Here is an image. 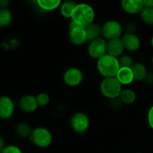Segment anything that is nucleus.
I'll use <instances>...</instances> for the list:
<instances>
[{
  "label": "nucleus",
  "instance_id": "nucleus-2",
  "mask_svg": "<svg viewBox=\"0 0 153 153\" xmlns=\"http://www.w3.org/2000/svg\"><path fill=\"white\" fill-rule=\"evenodd\" d=\"M97 68L98 73L103 78L116 77L120 66L118 58L106 54L97 60Z\"/></svg>",
  "mask_w": 153,
  "mask_h": 153
},
{
  "label": "nucleus",
  "instance_id": "nucleus-10",
  "mask_svg": "<svg viewBox=\"0 0 153 153\" xmlns=\"http://www.w3.org/2000/svg\"><path fill=\"white\" fill-rule=\"evenodd\" d=\"M18 107L24 113L31 114L36 111L39 105L35 96L26 94L20 97L18 101Z\"/></svg>",
  "mask_w": 153,
  "mask_h": 153
},
{
  "label": "nucleus",
  "instance_id": "nucleus-1",
  "mask_svg": "<svg viewBox=\"0 0 153 153\" xmlns=\"http://www.w3.org/2000/svg\"><path fill=\"white\" fill-rule=\"evenodd\" d=\"M95 11L94 7L87 3H78L71 17V22L82 27H87L94 22Z\"/></svg>",
  "mask_w": 153,
  "mask_h": 153
},
{
  "label": "nucleus",
  "instance_id": "nucleus-4",
  "mask_svg": "<svg viewBox=\"0 0 153 153\" xmlns=\"http://www.w3.org/2000/svg\"><path fill=\"white\" fill-rule=\"evenodd\" d=\"M30 140L39 148L49 147L53 141V135L48 128L37 127L33 129Z\"/></svg>",
  "mask_w": 153,
  "mask_h": 153
},
{
  "label": "nucleus",
  "instance_id": "nucleus-18",
  "mask_svg": "<svg viewBox=\"0 0 153 153\" xmlns=\"http://www.w3.org/2000/svg\"><path fill=\"white\" fill-rule=\"evenodd\" d=\"M85 31L88 41L91 42L102 37V26L95 22L85 27Z\"/></svg>",
  "mask_w": 153,
  "mask_h": 153
},
{
  "label": "nucleus",
  "instance_id": "nucleus-7",
  "mask_svg": "<svg viewBox=\"0 0 153 153\" xmlns=\"http://www.w3.org/2000/svg\"><path fill=\"white\" fill-rule=\"evenodd\" d=\"M88 53L91 58L99 60L107 54V40L102 37L89 42Z\"/></svg>",
  "mask_w": 153,
  "mask_h": 153
},
{
  "label": "nucleus",
  "instance_id": "nucleus-28",
  "mask_svg": "<svg viewBox=\"0 0 153 153\" xmlns=\"http://www.w3.org/2000/svg\"><path fill=\"white\" fill-rule=\"evenodd\" d=\"M126 33H134L135 31V24L132 22H128V23L126 25Z\"/></svg>",
  "mask_w": 153,
  "mask_h": 153
},
{
  "label": "nucleus",
  "instance_id": "nucleus-36",
  "mask_svg": "<svg viewBox=\"0 0 153 153\" xmlns=\"http://www.w3.org/2000/svg\"><path fill=\"white\" fill-rule=\"evenodd\" d=\"M152 64H153V56H152Z\"/></svg>",
  "mask_w": 153,
  "mask_h": 153
},
{
  "label": "nucleus",
  "instance_id": "nucleus-33",
  "mask_svg": "<svg viewBox=\"0 0 153 153\" xmlns=\"http://www.w3.org/2000/svg\"><path fill=\"white\" fill-rule=\"evenodd\" d=\"M145 7H153V0H143Z\"/></svg>",
  "mask_w": 153,
  "mask_h": 153
},
{
  "label": "nucleus",
  "instance_id": "nucleus-16",
  "mask_svg": "<svg viewBox=\"0 0 153 153\" xmlns=\"http://www.w3.org/2000/svg\"><path fill=\"white\" fill-rule=\"evenodd\" d=\"M78 3L75 0H65L60 6V13L61 16L67 19H71L73 11Z\"/></svg>",
  "mask_w": 153,
  "mask_h": 153
},
{
  "label": "nucleus",
  "instance_id": "nucleus-17",
  "mask_svg": "<svg viewBox=\"0 0 153 153\" xmlns=\"http://www.w3.org/2000/svg\"><path fill=\"white\" fill-rule=\"evenodd\" d=\"M131 70H132L134 81L137 82L144 81L148 74L146 66L140 62H134L131 67Z\"/></svg>",
  "mask_w": 153,
  "mask_h": 153
},
{
  "label": "nucleus",
  "instance_id": "nucleus-6",
  "mask_svg": "<svg viewBox=\"0 0 153 153\" xmlns=\"http://www.w3.org/2000/svg\"><path fill=\"white\" fill-rule=\"evenodd\" d=\"M90 118L88 115L82 111L75 113L70 119V126L76 133L82 134L86 132L90 127Z\"/></svg>",
  "mask_w": 153,
  "mask_h": 153
},
{
  "label": "nucleus",
  "instance_id": "nucleus-8",
  "mask_svg": "<svg viewBox=\"0 0 153 153\" xmlns=\"http://www.w3.org/2000/svg\"><path fill=\"white\" fill-rule=\"evenodd\" d=\"M69 39L75 46H81L88 41L85 27L70 22L69 25Z\"/></svg>",
  "mask_w": 153,
  "mask_h": 153
},
{
  "label": "nucleus",
  "instance_id": "nucleus-15",
  "mask_svg": "<svg viewBox=\"0 0 153 153\" xmlns=\"http://www.w3.org/2000/svg\"><path fill=\"white\" fill-rule=\"evenodd\" d=\"M116 78L122 85H128L134 81L132 70L129 67H120Z\"/></svg>",
  "mask_w": 153,
  "mask_h": 153
},
{
  "label": "nucleus",
  "instance_id": "nucleus-20",
  "mask_svg": "<svg viewBox=\"0 0 153 153\" xmlns=\"http://www.w3.org/2000/svg\"><path fill=\"white\" fill-rule=\"evenodd\" d=\"M119 98L123 105H131L136 101L137 95L133 90L127 88V89L122 90Z\"/></svg>",
  "mask_w": 153,
  "mask_h": 153
},
{
  "label": "nucleus",
  "instance_id": "nucleus-26",
  "mask_svg": "<svg viewBox=\"0 0 153 153\" xmlns=\"http://www.w3.org/2000/svg\"><path fill=\"white\" fill-rule=\"evenodd\" d=\"M1 153H23L22 149L16 145H7L2 149Z\"/></svg>",
  "mask_w": 153,
  "mask_h": 153
},
{
  "label": "nucleus",
  "instance_id": "nucleus-35",
  "mask_svg": "<svg viewBox=\"0 0 153 153\" xmlns=\"http://www.w3.org/2000/svg\"><path fill=\"white\" fill-rule=\"evenodd\" d=\"M151 45H152V48H153V36H152V39H151Z\"/></svg>",
  "mask_w": 153,
  "mask_h": 153
},
{
  "label": "nucleus",
  "instance_id": "nucleus-31",
  "mask_svg": "<svg viewBox=\"0 0 153 153\" xmlns=\"http://www.w3.org/2000/svg\"><path fill=\"white\" fill-rule=\"evenodd\" d=\"M148 84L152 85L153 84V73H148L147 76H146L145 80Z\"/></svg>",
  "mask_w": 153,
  "mask_h": 153
},
{
  "label": "nucleus",
  "instance_id": "nucleus-32",
  "mask_svg": "<svg viewBox=\"0 0 153 153\" xmlns=\"http://www.w3.org/2000/svg\"><path fill=\"white\" fill-rule=\"evenodd\" d=\"M5 141H4V138L1 136H0V152L2 151V149L5 147Z\"/></svg>",
  "mask_w": 153,
  "mask_h": 153
},
{
  "label": "nucleus",
  "instance_id": "nucleus-30",
  "mask_svg": "<svg viewBox=\"0 0 153 153\" xmlns=\"http://www.w3.org/2000/svg\"><path fill=\"white\" fill-rule=\"evenodd\" d=\"M10 4V0H0V8H7Z\"/></svg>",
  "mask_w": 153,
  "mask_h": 153
},
{
  "label": "nucleus",
  "instance_id": "nucleus-27",
  "mask_svg": "<svg viewBox=\"0 0 153 153\" xmlns=\"http://www.w3.org/2000/svg\"><path fill=\"white\" fill-rule=\"evenodd\" d=\"M109 105L113 109H119L122 106V105L123 104L122 103L121 100H120L119 97H117V98L109 100Z\"/></svg>",
  "mask_w": 153,
  "mask_h": 153
},
{
  "label": "nucleus",
  "instance_id": "nucleus-38",
  "mask_svg": "<svg viewBox=\"0 0 153 153\" xmlns=\"http://www.w3.org/2000/svg\"><path fill=\"white\" fill-rule=\"evenodd\" d=\"M136 153H141V152H136Z\"/></svg>",
  "mask_w": 153,
  "mask_h": 153
},
{
  "label": "nucleus",
  "instance_id": "nucleus-14",
  "mask_svg": "<svg viewBox=\"0 0 153 153\" xmlns=\"http://www.w3.org/2000/svg\"><path fill=\"white\" fill-rule=\"evenodd\" d=\"M125 51L123 44L120 38L107 41V54L114 58H119Z\"/></svg>",
  "mask_w": 153,
  "mask_h": 153
},
{
  "label": "nucleus",
  "instance_id": "nucleus-39",
  "mask_svg": "<svg viewBox=\"0 0 153 153\" xmlns=\"http://www.w3.org/2000/svg\"><path fill=\"white\" fill-rule=\"evenodd\" d=\"M0 153H1V152H0Z\"/></svg>",
  "mask_w": 153,
  "mask_h": 153
},
{
  "label": "nucleus",
  "instance_id": "nucleus-37",
  "mask_svg": "<svg viewBox=\"0 0 153 153\" xmlns=\"http://www.w3.org/2000/svg\"><path fill=\"white\" fill-rule=\"evenodd\" d=\"M2 28V26H1V23H0V28Z\"/></svg>",
  "mask_w": 153,
  "mask_h": 153
},
{
  "label": "nucleus",
  "instance_id": "nucleus-24",
  "mask_svg": "<svg viewBox=\"0 0 153 153\" xmlns=\"http://www.w3.org/2000/svg\"><path fill=\"white\" fill-rule=\"evenodd\" d=\"M119 64L120 67H129L131 68L132 65L134 64V60L131 55H122L119 58Z\"/></svg>",
  "mask_w": 153,
  "mask_h": 153
},
{
  "label": "nucleus",
  "instance_id": "nucleus-13",
  "mask_svg": "<svg viewBox=\"0 0 153 153\" xmlns=\"http://www.w3.org/2000/svg\"><path fill=\"white\" fill-rule=\"evenodd\" d=\"M125 50L135 52L140 47V40L134 33H125L120 37Z\"/></svg>",
  "mask_w": 153,
  "mask_h": 153
},
{
  "label": "nucleus",
  "instance_id": "nucleus-22",
  "mask_svg": "<svg viewBox=\"0 0 153 153\" xmlns=\"http://www.w3.org/2000/svg\"><path fill=\"white\" fill-rule=\"evenodd\" d=\"M139 15L143 23L147 25H153V7H144Z\"/></svg>",
  "mask_w": 153,
  "mask_h": 153
},
{
  "label": "nucleus",
  "instance_id": "nucleus-23",
  "mask_svg": "<svg viewBox=\"0 0 153 153\" xmlns=\"http://www.w3.org/2000/svg\"><path fill=\"white\" fill-rule=\"evenodd\" d=\"M13 20V15L8 8H0V23L1 26L6 27Z\"/></svg>",
  "mask_w": 153,
  "mask_h": 153
},
{
  "label": "nucleus",
  "instance_id": "nucleus-21",
  "mask_svg": "<svg viewBox=\"0 0 153 153\" xmlns=\"http://www.w3.org/2000/svg\"><path fill=\"white\" fill-rule=\"evenodd\" d=\"M33 129L26 123H19L15 127V132L21 138H30Z\"/></svg>",
  "mask_w": 153,
  "mask_h": 153
},
{
  "label": "nucleus",
  "instance_id": "nucleus-11",
  "mask_svg": "<svg viewBox=\"0 0 153 153\" xmlns=\"http://www.w3.org/2000/svg\"><path fill=\"white\" fill-rule=\"evenodd\" d=\"M15 103L9 97H0V118L2 120H9L14 114Z\"/></svg>",
  "mask_w": 153,
  "mask_h": 153
},
{
  "label": "nucleus",
  "instance_id": "nucleus-9",
  "mask_svg": "<svg viewBox=\"0 0 153 153\" xmlns=\"http://www.w3.org/2000/svg\"><path fill=\"white\" fill-rule=\"evenodd\" d=\"M84 79L83 72L78 67H70L64 73L63 80L64 84L70 88H75L82 83Z\"/></svg>",
  "mask_w": 153,
  "mask_h": 153
},
{
  "label": "nucleus",
  "instance_id": "nucleus-19",
  "mask_svg": "<svg viewBox=\"0 0 153 153\" xmlns=\"http://www.w3.org/2000/svg\"><path fill=\"white\" fill-rule=\"evenodd\" d=\"M62 0H37V6L43 11H52L60 7Z\"/></svg>",
  "mask_w": 153,
  "mask_h": 153
},
{
  "label": "nucleus",
  "instance_id": "nucleus-25",
  "mask_svg": "<svg viewBox=\"0 0 153 153\" xmlns=\"http://www.w3.org/2000/svg\"><path fill=\"white\" fill-rule=\"evenodd\" d=\"M36 99H37L39 107H45V106L48 105L49 103L50 102V97H49V94L44 92L37 94L36 96Z\"/></svg>",
  "mask_w": 153,
  "mask_h": 153
},
{
  "label": "nucleus",
  "instance_id": "nucleus-12",
  "mask_svg": "<svg viewBox=\"0 0 153 153\" xmlns=\"http://www.w3.org/2000/svg\"><path fill=\"white\" fill-rule=\"evenodd\" d=\"M120 5L124 12L128 14H139L145 7L143 0H121Z\"/></svg>",
  "mask_w": 153,
  "mask_h": 153
},
{
  "label": "nucleus",
  "instance_id": "nucleus-34",
  "mask_svg": "<svg viewBox=\"0 0 153 153\" xmlns=\"http://www.w3.org/2000/svg\"><path fill=\"white\" fill-rule=\"evenodd\" d=\"M25 1L31 4H36L37 5V0H25Z\"/></svg>",
  "mask_w": 153,
  "mask_h": 153
},
{
  "label": "nucleus",
  "instance_id": "nucleus-29",
  "mask_svg": "<svg viewBox=\"0 0 153 153\" xmlns=\"http://www.w3.org/2000/svg\"><path fill=\"white\" fill-rule=\"evenodd\" d=\"M147 120L149 126L153 129V105L150 108V109L148 111Z\"/></svg>",
  "mask_w": 153,
  "mask_h": 153
},
{
  "label": "nucleus",
  "instance_id": "nucleus-5",
  "mask_svg": "<svg viewBox=\"0 0 153 153\" xmlns=\"http://www.w3.org/2000/svg\"><path fill=\"white\" fill-rule=\"evenodd\" d=\"M102 26V37L108 40L120 38L123 35V28L118 21L108 20L103 23Z\"/></svg>",
  "mask_w": 153,
  "mask_h": 153
},
{
  "label": "nucleus",
  "instance_id": "nucleus-3",
  "mask_svg": "<svg viewBox=\"0 0 153 153\" xmlns=\"http://www.w3.org/2000/svg\"><path fill=\"white\" fill-rule=\"evenodd\" d=\"M122 86L116 77L103 78L100 85V92L103 97L110 100L119 97Z\"/></svg>",
  "mask_w": 153,
  "mask_h": 153
}]
</instances>
